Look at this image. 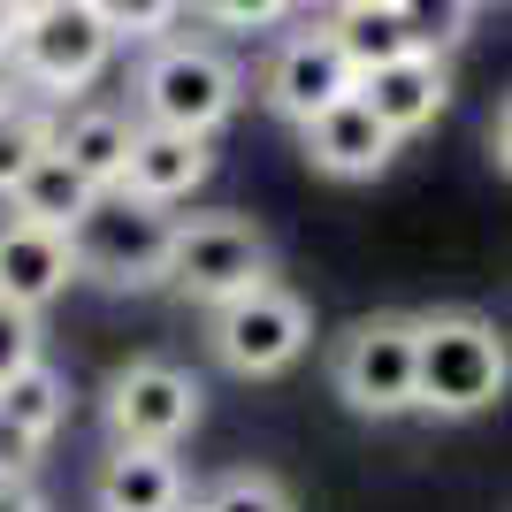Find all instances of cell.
Listing matches in <instances>:
<instances>
[{"instance_id":"cell-12","label":"cell","mask_w":512,"mask_h":512,"mask_svg":"<svg viewBox=\"0 0 512 512\" xmlns=\"http://www.w3.org/2000/svg\"><path fill=\"white\" fill-rule=\"evenodd\" d=\"M352 92L375 107V123H383L390 138H413V130H428L451 107V69H444V54H421V46H413V54H398V62L360 69Z\"/></svg>"},{"instance_id":"cell-19","label":"cell","mask_w":512,"mask_h":512,"mask_svg":"<svg viewBox=\"0 0 512 512\" xmlns=\"http://www.w3.org/2000/svg\"><path fill=\"white\" fill-rule=\"evenodd\" d=\"M390 8H398V23L421 54H451L474 31V0H390Z\"/></svg>"},{"instance_id":"cell-1","label":"cell","mask_w":512,"mask_h":512,"mask_svg":"<svg viewBox=\"0 0 512 512\" xmlns=\"http://www.w3.org/2000/svg\"><path fill=\"white\" fill-rule=\"evenodd\" d=\"M512 383L505 337H497L490 314H413V413H436V421H474L490 413Z\"/></svg>"},{"instance_id":"cell-9","label":"cell","mask_w":512,"mask_h":512,"mask_svg":"<svg viewBox=\"0 0 512 512\" xmlns=\"http://www.w3.org/2000/svg\"><path fill=\"white\" fill-rule=\"evenodd\" d=\"M344 92H352V62L337 54L329 23H321V31H291V39L268 54V69H260V100L276 107L283 123H306V115H321V107L344 100Z\"/></svg>"},{"instance_id":"cell-16","label":"cell","mask_w":512,"mask_h":512,"mask_svg":"<svg viewBox=\"0 0 512 512\" xmlns=\"http://www.w3.org/2000/svg\"><path fill=\"white\" fill-rule=\"evenodd\" d=\"M62 421H69V383L46 367V352H39V360H23L16 375L0 383V436H8L16 451H39Z\"/></svg>"},{"instance_id":"cell-18","label":"cell","mask_w":512,"mask_h":512,"mask_svg":"<svg viewBox=\"0 0 512 512\" xmlns=\"http://www.w3.org/2000/svg\"><path fill=\"white\" fill-rule=\"evenodd\" d=\"M329 39H337V54L352 62V77H360V69H375V62L413 54V39H406V23H398V8H390V0H337Z\"/></svg>"},{"instance_id":"cell-23","label":"cell","mask_w":512,"mask_h":512,"mask_svg":"<svg viewBox=\"0 0 512 512\" xmlns=\"http://www.w3.org/2000/svg\"><path fill=\"white\" fill-rule=\"evenodd\" d=\"M23 360H39V314L16 306V299H0V383H8Z\"/></svg>"},{"instance_id":"cell-13","label":"cell","mask_w":512,"mask_h":512,"mask_svg":"<svg viewBox=\"0 0 512 512\" xmlns=\"http://www.w3.org/2000/svg\"><path fill=\"white\" fill-rule=\"evenodd\" d=\"M69 283H77L69 230H46V222L8 214V222H0V299H16V306H31V314H46Z\"/></svg>"},{"instance_id":"cell-3","label":"cell","mask_w":512,"mask_h":512,"mask_svg":"<svg viewBox=\"0 0 512 512\" xmlns=\"http://www.w3.org/2000/svg\"><path fill=\"white\" fill-rule=\"evenodd\" d=\"M245 100V69L207 39H153L146 69H138V123H169V130H214L237 115Z\"/></svg>"},{"instance_id":"cell-7","label":"cell","mask_w":512,"mask_h":512,"mask_svg":"<svg viewBox=\"0 0 512 512\" xmlns=\"http://www.w3.org/2000/svg\"><path fill=\"white\" fill-rule=\"evenodd\" d=\"M329 383L352 413L398 421L413 413V314H367L329 352Z\"/></svg>"},{"instance_id":"cell-15","label":"cell","mask_w":512,"mask_h":512,"mask_svg":"<svg viewBox=\"0 0 512 512\" xmlns=\"http://www.w3.org/2000/svg\"><path fill=\"white\" fill-rule=\"evenodd\" d=\"M46 146L62 153V161L85 176L92 192H115L123 153H130V115H123V107H69L62 123L46 130Z\"/></svg>"},{"instance_id":"cell-28","label":"cell","mask_w":512,"mask_h":512,"mask_svg":"<svg viewBox=\"0 0 512 512\" xmlns=\"http://www.w3.org/2000/svg\"><path fill=\"white\" fill-rule=\"evenodd\" d=\"M291 8H299V0H291Z\"/></svg>"},{"instance_id":"cell-27","label":"cell","mask_w":512,"mask_h":512,"mask_svg":"<svg viewBox=\"0 0 512 512\" xmlns=\"http://www.w3.org/2000/svg\"><path fill=\"white\" fill-rule=\"evenodd\" d=\"M8 92H16V77H8V62H0V100H8Z\"/></svg>"},{"instance_id":"cell-10","label":"cell","mask_w":512,"mask_h":512,"mask_svg":"<svg viewBox=\"0 0 512 512\" xmlns=\"http://www.w3.org/2000/svg\"><path fill=\"white\" fill-rule=\"evenodd\" d=\"M299 146H306V161H314L321 176H337V184H367V176L390 169V153L406 146V138H390V130L375 123V107H367L360 92H344V100H329L321 115H306V123H299Z\"/></svg>"},{"instance_id":"cell-4","label":"cell","mask_w":512,"mask_h":512,"mask_svg":"<svg viewBox=\"0 0 512 512\" xmlns=\"http://www.w3.org/2000/svg\"><path fill=\"white\" fill-rule=\"evenodd\" d=\"M169 230H176L169 207L130 199L115 184V192H92V207L69 222V260H77V276L107 283V291H153L161 260H169Z\"/></svg>"},{"instance_id":"cell-6","label":"cell","mask_w":512,"mask_h":512,"mask_svg":"<svg viewBox=\"0 0 512 512\" xmlns=\"http://www.w3.org/2000/svg\"><path fill=\"white\" fill-rule=\"evenodd\" d=\"M276 276V245L260 222L245 214H199V222H176L169 230V260H161V283L184 291L192 306H214L245 291V283Z\"/></svg>"},{"instance_id":"cell-24","label":"cell","mask_w":512,"mask_h":512,"mask_svg":"<svg viewBox=\"0 0 512 512\" xmlns=\"http://www.w3.org/2000/svg\"><path fill=\"white\" fill-rule=\"evenodd\" d=\"M207 23H230V31H268V23L291 16V0H192Z\"/></svg>"},{"instance_id":"cell-17","label":"cell","mask_w":512,"mask_h":512,"mask_svg":"<svg viewBox=\"0 0 512 512\" xmlns=\"http://www.w3.org/2000/svg\"><path fill=\"white\" fill-rule=\"evenodd\" d=\"M8 207L23 214V222H46V230H69V222H77V214L92 207V184L77 169H69L62 153L46 146L39 161H31V169L16 176V184H8Z\"/></svg>"},{"instance_id":"cell-14","label":"cell","mask_w":512,"mask_h":512,"mask_svg":"<svg viewBox=\"0 0 512 512\" xmlns=\"http://www.w3.org/2000/svg\"><path fill=\"white\" fill-rule=\"evenodd\" d=\"M100 512H184V467L169 444H115L92 482Z\"/></svg>"},{"instance_id":"cell-8","label":"cell","mask_w":512,"mask_h":512,"mask_svg":"<svg viewBox=\"0 0 512 512\" xmlns=\"http://www.w3.org/2000/svg\"><path fill=\"white\" fill-rule=\"evenodd\" d=\"M199 421V375L176 360H130L107 383V428L115 444H184Z\"/></svg>"},{"instance_id":"cell-21","label":"cell","mask_w":512,"mask_h":512,"mask_svg":"<svg viewBox=\"0 0 512 512\" xmlns=\"http://www.w3.org/2000/svg\"><path fill=\"white\" fill-rule=\"evenodd\" d=\"M100 8V23L115 31V46H153V39H169L176 31V16L192 8V0H92Z\"/></svg>"},{"instance_id":"cell-26","label":"cell","mask_w":512,"mask_h":512,"mask_svg":"<svg viewBox=\"0 0 512 512\" xmlns=\"http://www.w3.org/2000/svg\"><path fill=\"white\" fill-rule=\"evenodd\" d=\"M16 8H23V0H0V54H8V31H16Z\"/></svg>"},{"instance_id":"cell-2","label":"cell","mask_w":512,"mask_h":512,"mask_svg":"<svg viewBox=\"0 0 512 512\" xmlns=\"http://www.w3.org/2000/svg\"><path fill=\"white\" fill-rule=\"evenodd\" d=\"M0 62L31 92H85L115 62V31L100 23L92 0H23Z\"/></svg>"},{"instance_id":"cell-22","label":"cell","mask_w":512,"mask_h":512,"mask_svg":"<svg viewBox=\"0 0 512 512\" xmlns=\"http://www.w3.org/2000/svg\"><path fill=\"white\" fill-rule=\"evenodd\" d=\"M192 512H291V490L276 474H222L207 490V505H192Z\"/></svg>"},{"instance_id":"cell-29","label":"cell","mask_w":512,"mask_h":512,"mask_svg":"<svg viewBox=\"0 0 512 512\" xmlns=\"http://www.w3.org/2000/svg\"><path fill=\"white\" fill-rule=\"evenodd\" d=\"M474 8H482V0H474Z\"/></svg>"},{"instance_id":"cell-25","label":"cell","mask_w":512,"mask_h":512,"mask_svg":"<svg viewBox=\"0 0 512 512\" xmlns=\"http://www.w3.org/2000/svg\"><path fill=\"white\" fill-rule=\"evenodd\" d=\"M505 146H512V130H505V107H497V115H490V161H497V176L512 169V153H505Z\"/></svg>"},{"instance_id":"cell-20","label":"cell","mask_w":512,"mask_h":512,"mask_svg":"<svg viewBox=\"0 0 512 512\" xmlns=\"http://www.w3.org/2000/svg\"><path fill=\"white\" fill-rule=\"evenodd\" d=\"M46 130H54V123H46L31 100H16V92L0 100V199H8V184L46 153Z\"/></svg>"},{"instance_id":"cell-5","label":"cell","mask_w":512,"mask_h":512,"mask_svg":"<svg viewBox=\"0 0 512 512\" xmlns=\"http://www.w3.org/2000/svg\"><path fill=\"white\" fill-rule=\"evenodd\" d=\"M207 344H214V360L230 367V375H245V383L283 375V367L314 344V306H306L291 283L260 276V283H245V291L207 306Z\"/></svg>"},{"instance_id":"cell-11","label":"cell","mask_w":512,"mask_h":512,"mask_svg":"<svg viewBox=\"0 0 512 512\" xmlns=\"http://www.w3.org/2000/svg\"><path fill=\"white\" fill-rule=\"evenodd\" d=\"M214 176V146L199 130H169V123H130V153H123V184L130 199H153V207H176L192 199Z\"/></svg>"},{"instance_id":"cell-30","label":"cell","mask_w":512,"mask_h":512,"mask_svg":"<svg viewBox=\"0 0 512 512\" xmlns=\"http://www.w3.org/2000/svg\"><path fill=\"white\" fill-rule=\"evenodd\" d=\"M31 512H39V505H31Z\"/></svg>"}]
</instances>
